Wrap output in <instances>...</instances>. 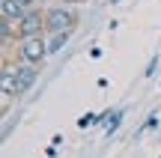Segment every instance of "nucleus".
Listing matches in <instances>:
<instances>
[{
  "label": "nucleus",
  "mask_w": 161,
  "mask_h": 158,
  "mask_svg": "<svg viewBox=\"0 0 161 158\" xmlns=\"http://www.w3.org/2000/svg\"><path fill=\"white\" fill-rule=\"evenodd\" d=\"M122 119H125V107H116V111H110L108 128H104V131H108V137H110V134H114V131H116V128L122 125Z\"/></svg>",
  "instance_id": "obj_9"
},
{
  "label": "nucleus",
  "mask_w": 161,
  "mask_h": 158,
  "mask_svg": "<svg viewBox=\"0 0 161 158\" xmlns=\"http://www.w3.org/2000/svg\"><path fill=\"white\" fill-rule=\"evenodd\" d=\"M69 39H72V30H66V33H54L51 39H48V54H57Z\"/></svg>",
  "instance_id": "obj_7"
},
{
  "label": "nucleus",
  "mask_w": 161,
  "mask_h": 158,
  "mask_svg": "<svg viewBox=\"0 0 161 158\" xmlns=\"http://www.w3.org/2000/svg\"><path fill=\"white\" fill-rule=\"evenodd\" d=\"M98 123V113H84V117L78 119V128H90V125Z\"/></svg>",
  "instance_id": "obj_11"
},
{
  "label": "nucleus",
  "mask_w": 161,
  "mask_h": 158,
  "mask_svg": "<svg viewBox=\"0 0 161 158\" xmlns=\"http://www.w3.org/2000/svg\"><path fill=\"white\" fill-rule=\"evenodd\" d=\"M75 24H78V15L69 9V6H51V9L45 12V33L48 36L75 30Z\"/></svg>",
  "instance_id": "obj_1"
},
{
  "label": "nucleus",
  "mask_w": 161,
  "mask_h": 158,
  "mask_svg": "<svg viewBox=\"0 0 161 158\" xmlns=\"http://www.w3.org/2000/svg\"><path fill=\"white\" fill-rule=\"evenodd\" d=\"M42 33H45V15L30 6L18 24V39H30V36H42Z\"/></svg>",
  "instance_id": "obj_3"
},
{
  "label": "nucleus",
  "mask_w": 161,
  "mask_h": 158,
  "mask_svg": "<svg viewBox=\"0 0 161 158\" xmlns=\"http://www.w3.org/2000/svg\"><path fill=\"white\" fill-rule=\"evenodd\" d=\"M12 75H15V84H18V95H24V93L33 90L36 81H39V66H33V63H18V66H12Z\"/></svg>",
  "instance_id": "obj_4"
},
{
  "label": "nucleus",
  "mask_w": 161,
  "mask_h": 158,
  "mask_svg": "<svg viewBox=\"0 0 161 158\" xmlns=\"http://www.w3.org/2000/svg\"><path fill=\"white\" fill-rule=\"evenodd\" d=\"M152 128H158V113H149V117H146V123L140 125L137 131H134V137H140V134H146V131H152Z\"/></svg>",
  "instance_id": "obj_10"
},
{
  "label": "nucleus",
  "mask_w": 161,
  "mask_h": 158,
  "mask_svg": "<svg viewBox=\"0 0 161 158\" xmlns=\"http://www.w3.org/2000/svg\"><path fill=\"white\" fill-rule=\"evenodd\" d=\"M158 60H161V54H152V60L146 63V72H143V78H152V75H155V69H158Z\"/></svg>",
  "instance_id": "obj_12"
},
{
  "label": "nucleus",
  "mask_w": 161,
  "mask_h": 158,
  "mask_svg": "<svg viewBox=\"0 0 161 158\" xmlns=\"http://www.w3.org/2000/svg\"><path fill=\"white\" fill-rule=\"evenodd\" d=\"M18 24L21 21H15V18H3V21H0V36H3V42H9L12 36H18Z\"/></svg>",
  "instance_id": "obj_8"
},
{
  "label": "nucleus",
  "mask_w": 161,
  "mask_h": 158,
  "mask_svg": "<svg viewBox=\"0 0 161 158\" xmlns=\"http://www.w3.org/2000/svg\"><path fill=\"white\" fill-rule=\"evenodd\" d=\"M24 12H27V9H24L18 0H0V15H3V18H15V21H21Z\"/></svg>",
  "instance_id": "obj_6"
},
{
  "label": "nucleus",
  "mask_w": 161,
  "mask_h": 158,
  "mask_svg": "<svg viewBox=\"0 0 161 158\" xmlns=\"http://www.w3.org/2000/svg\"><path fill=\"white\" fill-rule=\"evenodd\" d=\"M48 57V42L42 36H30V39H18V63H33L39 66Z\"/></svg>",
  "instance_id": "obj_2"
},
{
  "label": "nucleus",
  "mask_w": 161,
  "mask_h": 158,
  "mask_svg": "<svg viewBox=\"0 0 161 158\" xmlns=\"http://www.w3.org/2000/svg\"><path fill=\"white\" fill-rule=\"evenodd\" d=\"M0 87H3V101L21 99V95H18V84H15V75H12V66H6V69H3V75H0Z\"/></svg>",
  "instance_id": "obj_5"
}]
</instances>
